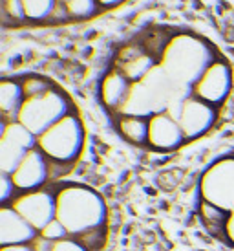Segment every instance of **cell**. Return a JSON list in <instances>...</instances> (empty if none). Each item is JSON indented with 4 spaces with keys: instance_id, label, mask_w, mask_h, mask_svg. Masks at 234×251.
Wrapping results in <instances>:
<instances>
[{
    "instance_id": "1",
    "label": "cell",
    "mask_w": 234,
    "mask_h": 251,
    "mask_svg": "<svg viewBox=\"0 0 234 251\" xmlns=\"http://www.w3.org/2000/svg\"><path fill=\"white\" fill-rule=\"evenodd\" d=\"M57 220L70 237H79L92 229L108 227V205L95 189L77 181H55Z\"/></svg>"
},
{
    "instance_id": "2",
    "label": "cell",
    "mask_w": 234,
    "mask_h": 251,
    "mask_svg": "<svg viewBox=\"0 0 234 251\" xmlns=\"http://www.w3.org/2000/svg\"><path fill=\"white\" fill-rule=\"evenodd\" d=\"M188 96H192V90L178 84L163 70V66L158 64L141 81L132 83L128 99L117 116H139L148 119L163 112L172 116Z\"/></svg>"
},
{
    "instance_id": "3",
    "label": "cell",
    "mask_w": 234,
    "mask_h": 251,
    "mask_svg": "<svg viewBox=\"0 0 234 251\" xmlns=\"http://www.w3.org/2000/svg\"><path fill=\"white\" fill-rule=\"evenodd\" d=\"M218 59L220 55L211 42L188 31L170 35L159 53V64L163 70L178 84L190 90L207 68Z\"/></svg>"
},
{
    "instance_id": "4",
    "label": "cell",
    "mask_w": 234,
    "mask_h": 251,
    "mask_svg": "<svg viewBox=\"0 0 234 251\" xmlns=\"http://www.w3.org/2000/svg\"><path fill=\"white\" fill-rule=\"evenodd\" d=\"M86 130L83 119L77 112H71L44 134L37 138V149L48 156L55 165L75 167V161L84 151Z\"/></svg>"
},
{
    "instance_id": "5",
    "label": "cell",
    "mask_w": 234,
    "mask_h": 251,
    "mask_svg": "<svg viewBox=\"0 0 234 251\" xmlns=\"http://www.w3.org/2000/svg\"><path fill=\"white\" fill-rule=\"evenodd\" d=\"M71 112H75L71 99L55 84L44 94L24 99V105L17 116V121L39 138L49 126H53L57 121H61Z\"/></svg>"
},
{
    "instance_id": "6",
    "label": "cell",
    "mask_w": 234,
    "mask_h": 251,
    "mask_svg": "<svg viewBox=\"0 0 234 251\" xmlns=\"http://www.w3.org/2000/svg\"><path fill=\"white\" fill-rule=\"evenodd\" d=\"M198 200L223 211H234V154L221 156L203 171L198 181Z\"/></svg>"
},
{
    "instance_id": "7",
    "label": "cell",
    "mask_w": 234,
    "mask_h": 251,
    "mask_svg": "<svg viewBox=\"0 0 234 251\" xmlns=\"http://www.w3.org/2000/svg\"><path fill=\"white\" fill-rule=\"evenodd\" d=\"M73 169L55 165L44 152L39 149H33L31 152L21 161V165L15 169L11 180H13L17 193L21 191H33V189L46 187L49 183L61 181L66 175H70Z\"/></svg>"
},
{
    "instance_id": "8",
    "label": "cell",
    "mask_w": 234,
    "mask_h": 251,
    "mask_svg": "<svg viewBox=\"0 0 234 251\" xmlns=\"http://www.w3.org/2000/svg\"><path fill=\"white\" fill-rule=\"evenodd\" d=\"M0 207L15 209L41 233L57 216V196L53 183L41 189H33V191H21L13 196L11 202Z\"/></svg>"
},
{
    "instance_id": "9",
    "label": "cell",
    "mask_w": 234,
    "mask_h": 251,
    "mask_svg": "<svg viewBox=\"0 0 234 251\" xmlns=\"http://www.w3.org/2000/svg\"><path fill=\"white\" fill-rule=\"evenodd\" d=\"M37 149V136L19 121H2L0 126V173L13 175L15 169Z\"/></svg>"
},
{
    "instance_id": "10",
    "label": "cell",
    "mask_w": 234,
    "mask_h": 251,
    "mask_svg": "<svg viewBox=\"0 0 234 251\" xmlns=\"http://www.w3.org/2000/svg\"><path fill=\"white\" fill-rule=\"evenodd\" d=\"M218 116H220L218 106L209 105L196 96H188L183 99L178 110L172 114V118L178 121L185 134L187 141L200 140L201 136L211 132L218 121Z\"/></svg>"
},
{
    "instance_id": "11",
    "label": "cell",
    "mask_w": 234,
    "mask_h": 251,
    "mask_svg": "<svg viewBox=\"0 0 234 251\" xmlns=\"http://www.w3.org/2000/svg\"><path fill=\"white\" fill-rule=\"evenodd\" d=\"M231 90H233V68L225 59L220 57L207 68L205 74L192 86V96L220 108L231 96Z\"/></svg>"
},
{
    "instance_id": "12",
    "label": "cell",
    "mask_w": 234,
    "mask_h": 251,
    "mask_svg": "<svg viewBox=\"0 0 234 251\" xmlns=\"http://www.w3.org/2000/svg\"><path fill=\"white\" fill-rule=\"evenodd\" d=\"M159 64V57L146 44H126L117 51L114 70L123 74L130 83L141 81L148 72Z\"/></svg>"
},
{
    "instance_id": "13",
    "label": "cell",
    "mask_w": 234,
    "mask_h": 251,
    "mask_svg": "<svg viewBox=\"0 0 234 251\" xmlns=\"http://www.w3.org/2000/svg\"><path fill=\"white\" fill-rule=\"evenodd\" d=\"M187 143V138L176 119L168 114H158L148 118V145L156 152H172Z\"/></svg>"
},
{
    "instance_id": "14",
    "label": "cell",
    "mask_w": 234,
    "mask_h": 251,
    "mask_svg": "<svg viewBox=\"0 0 234 251\" xmlns=\"http://www.w3.org/2000/svg\"><path fill=\"white\" fill-rule=\"evenodd\" d=\"M39 231L11 207H0V246L31 244Z\"/></svg>"
},
{
    "instance_id": "15",
    "label": "cell",
    "mask_w": 234,
    "mask_h": 251,
    "mask_svg": "<svg viewBox=\"0 0 234 251\" xmlns=\"http://www.w3.org/2000/svg\"><path fill=\"white\" fill-rule=\"evenodd\" d=\"M132 83L117 70L110 68L104 74L103 81H101V88H99V96H101V103L108 112H117L123 108V105L128 99Z\"/></svg>"
},
{
    "instance_id": "16",
    "label": "cell",
    "mask_w": 234,
    "mask_h": 251,
    "mask_svg": "<svg viewBox=\"0 0 234 251\" xmlns=\"http://www.w3.org/2000/svg\"><path fill=\"white\" fill-rule=\"evenodd\" d=\"M24 90H22L21 79L6 77L0 83V112L2 121H17V116L24 105Z\"/></svg>"
},
{
    "instance_id": "17",
    "label": "cell",
    "mask_w": 234,
    "mask_h": 251,
    "mask_svg": "<svg viewBox=\"0 0 234 251\" xmlns=\"http://www.w3.org/2000/svg\"><path fill=\"white\" fill-rule=\"evenodd\" d=\"M196 215H198V220H200V224L203 226V229H205L212 238L221 240L231 213L220 209V207H216V205H212V203L198 200Z\"/></svg>"
},
{
    "instance_id": "18",
    "label": "cell",
    "mask_w": 234,
    "mask_h": 251,
    "mask_svg": "<svg viewBox=\"0 0 234 251\" xmlns=\"http://www.w3.org/2000/svg\"><path fill=\"white\" fill-rule=\"evenodd\" d=\"M116 128L124 141L134 147L148 145V119L139 116H117Z\"/></svg>"
},
{
    "instance_id": "19",
    "label": "cell",
    "mask_w": 234,
    "mask_h": 251,
    "mask_svg": "<svg viewBox=\"0 0 234 251\" xmlns=\"http://www.w3.org/2000/svg\"><path fill=\"white\" fill-rule=\"evenodd\" d=\"M22 4H24L26 21L42 22L51 19L59 0H22Z\"/></svg>"
},
{
    "instance_id": "20",
    "label": "cell",
    "mask_w": 234,
    "mask_h": 251,
    "mask_svg": "<svg viewBox=\"0 0 234 251\" xmlns=\"http://www.w3.org/2000/svg\"><path fill=\"white\" fill-rule=\"evenodd\" d=\"M64 6H66L70 19H75V21L90 19L99 9H103L97 0H64Z\"/></svg>"
},
{
    "instance_id": "21",
    "label": "cell",
    "mask_w": 234,
    "mask_h": 251,
    "mask_svg": "<svg viewBox=\"0 0 234 251\" xmlns=\"http://www.w3.org/2000/svg\"><path fill=\"white\" fill-rule=\"evenodd\" d=\"M21 84L26 98H33V96L44 94V92H48L49 88L55 86V83H51L49 79L42 75H24L21 77Z\"/></svg>"
},
{
    "instance_id": "22",
    "label": "cell",
    "mask_w": 234,
    "mask_h": 251,
    "mask_svg": "<svg viewBox=\"0 0 234 251\" xmlns=\"http://www.w3.org/2000/svg\"><path fill=\"white\" fill-rule=\"evenodd\" d=\"M2 9L4 17L13 22H24L26 13H24V4L22 0H2Z\"/></svg>"
},
{
    "instance_id": "23",
    "label": "cell",
    "mask_w": 234,
    "mask_h": 251,
    "mask_svg": "<svg viewBox=\"0 0 234 251\" xmlns=\"http://www.w3.org/2000/svg\"><path fill=\"white\" fill-rule=\"evenodd\" d=\"M39 235L44 238H48V240H51V242H59V240H64V238L70 237V233L66 231V227H64L57 218L53 220V222H49Z\"/></svg>"
},
{
    "instance_id": "24",
    "label": "cell",
    "mask_w": 234,
    "mask_h": 251,
    "mask_svg": "<svg viewBox=\"0 0 234 251\" xmlns=\"http://www.w3.org/2000/svg\"><path fill=\"white\" fill-rule=\"evenodd\" d=\"M15 195H17V187H15L11 176L6 173H0V205L9 203Z\"/></svg>"
},
{
    "instance_id": "25",
    "label": "cell",
    "mask_w": 234,
    "mask_h": 251,
    "mask_svg": "<svg viewBox=\"0 0 234 251\" xmlns=\"http://www.w3.org/2000/svg\"><path fill=\"white\" fill-rule=\"evenodd\" d=\"M51 251H90V250L81 240H77L75 237H68L64 238V240L53 242V250Z\"/></svg>"
},
{
    "instance_id": "26",
    "label": "cell",
    "mask_w": 234,
    "mask_h": 251,
    "mask_svg": "<svg viewBox=\"0 0 234 251\" xmlns=\"http://www.w3.org/2000/svg\"><path fill=\"white\" fill-rule=\"evenodd\" d=\"M220 242H223L225 246H229L231 250H234V211L231 213L227 220V226H225V231H223V237H221Z\"/></svg>"
},
{
    "instance_id": "27",
    "label": "cell",
    "mask_w": 234,
    "mask_h": 251,
    "mask_svg": "<svg viewBox=\"0 0 234 251\" xmlns=\"http://www.w3.org/2000/svg\"><path fill=\"white\" fill-rule=\"evenodd\" d=\"M0 251H33L31 244H15V246H0Z\"/></svg>"
},
{
    "instance_id": "28",
    "label": "cell",
    "mask_w": 234,
    "mask_h": 251,
    "mask_svg": "<svg viewBox=\"0 0 234 251\" xmlns=\"http://www.w3.org/2000/svg\"><path fill=\"white\" fill-rule=\"evenodd\" d=\"M97 2L101 4V7H114V6H117V4L124 2V0H97Z\"/></svg>"
},
{
    "instance_id": "29",
    "label": "cell",
    "mask_w": 234,
    "mask_h": 251,
    "mask_svg": "<svg viewBox=\"0 0 234 251\" xmlns=\"http://www.w3.org/2000/svg\"><path fill=\"white\" fill-rule=\"evenodd\" d=\"M62 2H64V0H62Z\"/></svg>"
}]
</instances>
